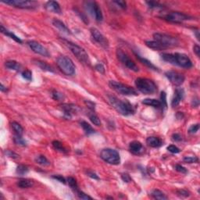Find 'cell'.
I'll return each instance as SVG.
<instances>
[{
    "instance_id": "obj_5",
    "label": "cell",
    "mask_w": 200,
    "mask_h": 200,
    "mask_svg": "<svg viewBox=\"0 0 200 200\" xmlns=\"http://www.w3.org/2000/svg\"><path fill=\"white\" fill-rule=\"evenodd\" d=\"M154 41H157L160 44L162 45L165 49L170 47H174L179 45V40L176 37L167 35L163 33H155L153 34Z\"/></svg>"
},
{
    "instance_id": "obj_47",
    "label": "cell",
    "mask_w": 200,
    "mask_h": 200,
    "mask_svg": "<svg viewBox=\"0 0 200 200\" xmlns=\"http://www.w3.org/2000/svg\"><path fill=\"white\" fill-rule=\"evenodd\" d=\"M95 70H97L98 73L102 74H104L106 71V69L104 67V66L102 65V64H98L95 66Z\"/></svg>"
},
{
    "instance_id": "obj_17",
    "label": "cell",
    "mask_w": 200,
    "mask_h": 200,
    "mask_svg": "<svg viewBox=\"0 0 200 200\" xmlns=\"http://www.w3.org/2000/svg\"><path fill=\"white\" fill-rule=\"evenodd\" d=\"M61 109L64 111V117L67 118H71L72 115L74 113H78V107L77 106L74 105V104H62L61 105Z\"/></svg>"
},
{
    "instance_id": "obj_28",
    "label": "cell",
    "mask_w": 200,
    "mask_h": 200,
    "mask_svg": "<svg viewBox=\"0 0 200 200\" xmlns=\"http://www.w3.org/2000/svg\"><path fill=\"white\" fill-rule=\"evenodd\" d=\"M80 125L82 127L83 130H84V133L86 134V135H92V134L95 133V131L94 130L93 127L90 125L88 122L84 121H80Z\"/></svg>"
},
{
    "instance_id": "obj_51",
    "label": "cell",
    "mask_w": 200,
    "mask_h": 200,
    "mask_svg": "<svg viewBox=\"0 0 200 200\" xmlns=\"http://www.w3.org/2000/svg\"><path fill=\"white\" fill-rule=\"evenodd\" d=\"M175 169H176L177 171L180 172V173L181 174H187V169L184 168V167H182L181 165H180V164H177L176 166H175Z\"/></svg>"
},
{
    "instance_id": "obj_55",
    "label": "cell",
    "mask_w": 200,
    "mask_h": 200,
    "mask_svg": "<svg viewBox=\"0 0 200 200\" xmlns=\"http://www.w3.org/2000/svg\"><path fill=\"white\" fill-rule=\"evenodd\" d=\"M52 178H53V179L57 180L58 181L63 183V184H66V179L64 178V177L61 176V175H53Z\"/></svg>"
},
{
    "instance_id": "obj_21",
    "label": "cell",
    "mask_w": 200,
    "mask_h": 200,
    "mask_svg": "<svg viewBox=\"0 0 200 200\" xmlns=\"http://www.w3.org/2000/svg\"><path fill=\"white\" fill-rule=\"evenodd\" d=\"M146 143L149 146L153 148H159L160 146H162L163 141L158 137L155 136H150L149 138H147L146 139Z\"/></svg>"
},
{
    "instance_id": "obj_25",
    "label": "cell",
    "mask_w": 200,
    "mask_h": 200,
    "mask_svg": "<svg viewBox=\"0 0 200 200\" xmlns=\"http://www.w3.org/2000/svg\"><path fill=\"white\" fill-rule=\"evenodd\" d=\"M135 53V56L137 57V59H138V60H139L140 62L141 63V64H143L144 65H145L147 67H149V68L152 69V70H156V71H159V69H158L157 67H156V66L154 65V64H152V62H150L149 60H148L145 59V58L141 57V56H139L138 54H137L136 53Z\"/></svg>"
},
{
    "instance_id": "obj_11",
    "label": "cell",
    "mask_w": 200,
    "mask_h": 200,
    "mask_svg": "<svg viewBox=\"0 0 200 200\" xmlns=\"http://www.w3.org/2000/svg\"><path fill=\"white\" fill-rule=\"evenodd\" d=\"M192 18V17H191L188 15L184 13H181V12H170L163 17V19L166 20L169 22L175 23V24H181L183 21H188Z\"/></svg>"
},
{
    "instance_id": "obj_13",
    "label": "cell",
    "mask_w": 200,
    "mask_h": 200,
    "mask_svg": "<svg viewBox=\"0 0 200 200\" xmlns=\"http://www.w3.org/2000/svg\"><path fill=\"white\" fill-rule=\"evenodd\" d=\"M90 33L92 38H93L98 44H99V45H101L105 49H108L109 45H110L108 39H107L98 29L95 28V27H92V28L90 29Z\"/></svg>"
},
{
    "instance_id": "obj_18",
    "label": "cell",
    "mask_w": 200,
    "mask_h": 200,
    "mask_svg": "<svg viewBox=\"0 0 200 200\" xmlns=\"http://www.w3.org/2000/svg\"><path fill=\"white\" fill-rule=\"evenodd\" d=\"M184 95V92L183 88H176L174 92V95L173 98L171 101V106L172 107H176L180 104L181 102V100L183 99Z\"/></svg>"
},
{
    "instance_id": "obj_58",
    "label": "cell",
    "mask_w": 200,
    "mask_h": 200,
    "mask_svg": "<svg viewBox=\"0 0 200 200\" xmlns=\"http://www.w3.org/2000/svg\"><path fill=\"white\" fill-rule=\"evenodd\" d=\"M193 51L194 53H195V55H196L198 57H199L200 56V47L198 45H195L193 47Z\"/></svg>"
},
{
    "instance_id": "obj_24",
    "label": "cell",
    "mask_w": 200,
    "mask_h": 200,
    "mask_svg": "<svg viewBox=\"0 0 200 200\" xmlns=\"http://www.w3.org/2000/svg\"><path fill=\"white\" fill-rule=\"evenodd\" d=\"M0 29H1V32H2V34H4V35H7V36L10 37V38L13 39L15 41H17V42L20 43V44H22V43H23V41L21 39V38H19V37L17 36V35H15V34H13V32L7 30V28H5V27H3V25H1V27H0Z\"/></svg>"
},
{
    "instance_id": "obj_10",
    "label": "cell",
    "mask_w": 200,
    "mask_h": 200,
    "mask_svg": "<svg viewBox=\"0 0 200 200\" xmlns=\"http://www.w3.org/2000/svg\"><path fill=\"white\" fill-rule=\"evenodd\" d=\"M117 59L119 60L125 67H127L129 70H133V71L135 72H138V70H139L138 67L136 65V64L129 57L127 53L123 51L122 49H118L117 50Z\"/></svg>"
},
{
    "instance_id": "obj_23",
    "label": "cell",
    "mask_w": 200,
    "mask_h": 200,
    "mask_svg": "<svg viewBox=\"0 0 200 200\" xmlns=\"http://www.w3.org/2000/svg\"><path fill=\"white\" fill-rule=\"evenodd\" d=\"M142 104L146 106H150V107H153L154 108L160 109L162 108L163 106L161 104V102L160 100L155 99V98H145V99L142 100Z\"/></svg>"
},
{
    "instance_id": "obj_61",
    "label": "cell",
    "mask_w": 200,
    "mask_h": 200,
    "mask_svg": "<svg viewBox=\"0 0 200 200\" xmlns=\"http://www.w3.org/2000/svg\"><path fill=\"white\" fill-rule=\"evenodd\" d=\"M194 33H195V35H196L197 39L199 40V35H198V29H197L196 31H194Z\"/></svg>"
},
{
    "instance_id": "obj_1",
    "label": "cell",
    "mask_w": 200,
    "mask_h": 200,
    "mask_svg": "<svg viewBox=\"0 0 200 200\" xmlns=\"http://www.w3.org/2000/svg\"><path fill=\"white\" fill-rule=\"evenodd\" d=\"M108 99L112 107L123 116H130L135 113V109L131 104L127 101H124L117 98L116 96L109 95Z\"/></svg>"
},
{
    "instance_id": "obj_12",
    "label": "cell",
    "mask_w": 200,
    "mask_h": 200,
    "mask_svg": "<svg viewBox=\"0 0 200 200\" xmlns=\"http://www.w3.org/2000/svg\"><path fill=\"white\" fill-rule=\"evenodd\" d=\"M174 65H178L182 68L189 69L192 67V62L190 58L184 53H174Z\"/></svg>"
},
{
    "instance_id": "obj_38",
    "label": "cell",
    "mask_w": 200,
    "mask_h": 200,
    "mask_svg": "<svg viewBox=\"0 0 200 200\" xmlns=\"http://www.w3.org/2000/svg\"><path fill=\"white\" fill-rule=\"evenodd\" d=\"M13 141L16 143L17 145L21 146H26L27 145V141L22 138V136L21 135H15L14 138H13Z\"/></svg>"
},
{
    "instance_id": "obj_42",
    "label": "cell",
    "mask_w": 200,
    "mask_h": 200,
    "mask_svg": "<svg viewBox=\"0 0 200 200\" xmlns=\"http://www.w3.org/2000/svg\"><path fill=\"white\" fill-rule=\"evenodd\" d=\"M75 193H76V195H78V197L80 198V199H83V200L92 199V197H91L90 195H87V194H85L84 192H81L80 189L77 191V192H75Z\"/></svg>"
},
{
    "instance_id": "obj_32",
    "label": "cell",
    "mask_w": 200,
    "mask_h": 200,
    "mask_svg": "<svg viewBox=\"0 0 200 200\" xmlns=\"http://www.w3.org/2000/svg\"><path fill=\"white\" fill-rule=\"evenodd\" d=\"M35 162L41 166H49L50 165V162L48 160L47 158L43 155H39V156H36L35 158Z\"/></svg>"
},
{
    "instance_id": "obj_16",
    "label": "cell",
    "mask_w": 200,
    "mask_h": 200,
    "mask_svg": "<svg viewBox=\"0 0 200 200\" xmlns=\"http://www.w3.org/2000/svg\"><path fill=\"white\" fill-rule=\"evenodd\" d=\"M129 150L132 154L136 155V156H141V155L144 154L145 152V149L143 145L138 141H131L129 145Z\"/></svg>"
},
{
    "instance_id": "obj_20",
    "label": "cell",
    "mask_w": 200,
    "mask_h": 200,
    "mask_svg": "<svg viewBox=\"0 0 200 200\" xmlns=\"http://www.w3.org/2000/svg\"><path fill=\"white\" fill-rule=\"evenodd\" d=\"M53 25L55 27L58 29V30L60 31L61 32L64 34H67V35H71V31H70V29L67 27L65 24H64L63 21H60L58 19H53Z\"/></svg>"
},
{
    "instance_id": "obj_22",
    "label": "cell",
    "mask_w": 200,
    "mask_h": 200,
    "mask_svg": "<svg viewBox=\"0 0 200 200\" xmlns=\"http://www.w3.org/2000/svg\"><path fill=\"white\" fill-rule=\"evenodd\" d=\"M34 63H35V65L38 66L41 70H44V71L50 72V73H54V69L53 68V67L48 64L46 62H44V61L39 60H34Z\"/></svg>"
},
{
    "instance_id": "obj_46",
    "label": "cell",
    "mask_w": 200,
    "mask_h": 200,
    "mask_svg": "<svg viewBox=\"0 0 200 200\" xmlns=\"http://www.w3.org/2000/svg\"><path fill=\"white\" fill-rule=\"evenodd\" d=\"M167 150H168L169 152H170L171 153H174V154L179 153L180 151H181L179 149V148H178L176 145H169L168 147H167Z\"/></svg>"
},
{
    "instance_id": "obj_19",
    "label": "cell",
    "mask_w": 200,
    "mask_h": 200,
    "mask_svg": "<svg viewBox=\"0 0 200 200\" xmlns=\"http://www.w3.org/2000/svg\"><path fill=\"white\" fill-rule=\"evenodd\" d=\"M45 8L49 12H52V13H56V14H60L61 12H62L60 6L56 1H49V2H47L45 5Z\"/></svg>"
},
{
    "instance_id": "obj_40",
    "label": "cell",
    "mask_w": 200,
    "mask_h": 200,
    "mask_svg": "<svg viewBox=\"0 0 200 200\" xmlns=\"http://www.w3.org/2000/svg\"><path fill=\"white\" fill-rule=\"evenodd\" d=\"M52 98H53L54 100H57V101H60V100L64 99V96L61 92H59L58 91L56 90H53L52 91Z\"/></svg>"
},
{
    "instance_id": "obj_44",
    "label": "cell",
    "mask_w": 200,
    "mask_h": 200,
    "mask_svg": "<svg viewBox=\"0 0 200 200\" xmlns=\"http://www.w3.org/2000/svg\"><path fill=\"white\" fill-rule=\"evenodd\" d=\"M21 75H22L23 78H24L25 80L28 81H31L32 80V73L31 70H25L21 73Z\"/></svg>"
},
{
    "instance_id": "obj_37",
    "label": "cell",
    "mask_w": 200,
    "mask_h": 200,
    "mask_svg": "<svg viewBox=\"0 0 200 200\" xmlns=\"http://www.w3.org/2000/svg\"><path fill=\"white\" fill-rule=\"evenodd\" d=\"M16 172L18 175L23 176V175H25L28 173L29 169L28 167L25 165H19L17 167Z\"/></svg>"
},
{
    "instance_id": "obj_48",
    "label": "cell",
    "mask_w": 200,
    "mask_h": 200,
    "mask_svg": "<svg viewBox=\"0 0 200 200\" xmlns=\"http://www.w3.org/2000/svg\"><path fill=\"white\" fill-rule=\"evenodd\" d=\"M160 98H161L160 102H161V104H162L163 107H167V95H166V92H161Z\"/></svg>"
},
{
    "instance_id": "obj_35",
    "label": "cell",
    "mask_w": 200,
    "mask_h": 200,
    "mask_svg": "<svg viewBox=\"0 0 200 200\" xmlns=\"http://www.w3.org/2000/svg\"><path fill=\"white\" fill-rule=\"evenodd\" d=\"M161 58L169 64H174V56L172 53H162Z\"/></svg>"
},
{
    "instance_id": "obj_34",
    "label": "cell",
    "mask_w": 200,
    "mask_h": 200,
    "mask_svg": "<svg viewBox=\"0 0 200 200\" xmlns=\"http://www.w3.org/2000/svg\"><path fill=\"white\" fill-rule=\"evenodd\" d=\"M67 182H68V184L70 187V188L74 192H77L78 190H79L78 182H77L76 179L74 178L73 177H69V178H67Z\"/></svg>"
},
{
    "instance_id": "obj_8",
    "label": "cell",
    "mask_w": 200,
    "mask_h": 200,
    "mask_svg": "<svg viewBox=\"0 0 200 200\" xmlns=\"http://www.w3.org/2000/svg\"><path fill=\"white\" fill-rule=\"evenodd\" d=\"M84 9L88 13L93 17L95 20L98 22H101L103 20V15H102V10L100 9L99 6L96 2L93 1H87L84 2Z\"/></svg>"
},
{
    "instance_id": "obj_14",
    "label": "cell",
    "mask_w": 200,
    "mask_h": 200,
    "mask_svg": "<svg viewBox=\"0 0 200 200\" xmlns=\"http://www.w3.org/2000/svg\"><path fill=\"white\" fill-rule=\"evenodd\" d=\"M165 76L170 81V83L175 86H181L184 83V79H185V78H184V76L182 74L175 71V70L167 71L165 73Z\"/></svg>"
},
{
    "instance_id": "obj_49",
    "label": "cell",
    "mask_w": 200,
    "mask_h": 200,
    "mask_svg": "<svg viewBox=\"0 0 200 200\" xmlns=\"http://www.w3.org/2000/svg\"><path fill=\"white\" fill-rule=\"evenodd\" d=\"M5 154L7 155L8 157L13 158V159H17V158H19V155L17 154V153H14V152L10 151V150H6Z\"/></svg>"
},
{
    "instance_id": "obj_30",
    "label": "cell",
    "mask_w": 200,
    "mask_h": 200,
    "mask_svg": "<svg viewBox=\"0 0 200 200\" xmlns=\"http://www.w3.org/2000/svg\"><path fill=\"white\" fill-rule=\"evenodd\" d=\"M145 45L149 48L154 49V50H163V49H165V48L162 45H160L159 42H157L156 41H146Z\"/></svg>"
},
{
    "instance_id": "obj_50",
    "label": "cell",
    "mask_w": 200,
    "mask_h": 200,
    "mask_svg": "<svg viewBox=\"0 0 200 200\" xmlns=\"http://www.w3.org/2000/svg\"><path fill=\"white\" fill-rule=\"evenodd\" d=\"M198 129H199V124H192V125L190 127H189L188 132L190 134H195V133H196L197 131H198Z\"/></svg>"
},
{
    "instance_id": "obj_54",
    "label": "cell",
    "mask_w": 200,
    "mask_h": 200,
    "mask_svg": "<svg viewBox=\"0 0 200 200\" xmlns=\"http://www.w3.org/2000/svg\"><path fill=\"white\" fill-rule=\"evenodd\" d=\"M113 2L116 3L117 6H119L123 10H125L127 8V3H126L125 1H113Z\"/></svg>"
},
{
    "instance_id": "obj_60",
    "label": "cell",
    "mask_w": 200,
    "mask_h": 200,
    "mask_svg": "<svg viewBox=\"0 0 200 200\" xmlns=\"http://www.w3.org/2000/svg\"><path fill=\"white\" fill-rule=\"evenodd\" d=\"M0 90L2 91V92H7V88L5 87V86L3 85V84H1V85H0Z\"/></svg>"
},
{
    "instance_id": "obj_59",
    "label": "cell",
    "mask_w": 200,
    "mask_h": 200,
    "mask_svg": "<svg viewBox=\"0 0 200 200\" xmlns=\"http://www.w3.org/2000/svg\"><path fill=\"white\" fill-rule=\"evenodd\" d=\"M172 139L175 141H181L182 140V138H181V136L179 134H174L172 135Z\"/></svg>"
},
{
    "instance_id": "obj_6",
    "label": "cell",
    "mask_w": 200,
    "mask_h": 200,
    "mask_svg": "<svg viewBox=\"0 0 200 200\" xmlns=\"http://www.w3.org/2000/svg\"><path fill=\"white\" fill-rule=\"evenodd\" d=\"M100 157L105 162L112 165H118L121 164V156L117 150L110 148L102 149L100 153Z\"/></svg>"
},
{
    "instance_id": "obj_52",
    "label": "cell",
    "mask_w": 200,
    "mask_h": 200,
    "mask_svg": "<svg viewBox=\"0 0 200 200\" xmlns=\"http://www.w3.org/2000/svg\"><path fill=\"white\" fill-rule=\"evenodd\" d=\"M86 174H87L88 176L90 177V178H92V179L99 180V178H98V175H97L95 172L92 171V170H87V171H86Z\"/></svg>"
},
{
    "instance_id": "obj_2",
    "label": "cell",
    "mask_w": 200,
    "mask_h": 200,
    "mask_svg": "<svg viewBox=\"0 0 200 200\" xmlns=\"http://www.w3.org/2000/svg\"><path fill=\"white\" fill-rule=\"evenodd\" d=\"M136 88L144 95H153L157 92V86L153 81L148 78H138L135 80Z\"/></svg>"
},
{
    "instance_id": "obj_39",
    "label": "cell",
    "mask_w": 200,
    "mask_h": 200,
    "mask_svg": "<svg viewBox=\"0 0 200 200\" xmlns=\"http://www.w3.org/2000/svg\"><path fill=\"white\" fill-rule=\"evenodd\" d=\"M74 10L75 13H76L77 14H78V16H79V17L81 18V20H82V21L84 23V24H88V23H89L88 20V17H86V15L84 14V13H82V12L80 11V10H78V8H74Z\"/></svg>"
},
{
    "instance_id": "obj_53",
    "label": "cell",
    "mask_w": 200,
    "mask_h": 200,
    "mask_svg": "<svg viewBox=\"0 0 200 200\" xmlns=\"http://www.w3.org/2000/svg\"><path fill=\"white\" fill-rule=\"evenodd\" d=\"M121 178H122L123 181L126 183H129L132 181L131 178L128 174H121Z\"/></svg>"
},
{
    "instance_id": "obj_41",
    "label": "cell",
    "mask_w": 200,
    "mask_h": 200,
    "mask_svg": "<svg viewBox=\"0 0 200 200\" xmlns=\"http://www.w3.org/2000/svg\"><path fill=\"white\" fill-rule=\"evenodd\" d=\"M146 4L150 9H164V6L160 4L159 2L154 1H149L146 2Z\"/></svg>"
},
{
    "instance_id": "obj_31",
    "label": "cell",
    "mask_w": 200,
    "mask_h": 200,
    "mask_svg": "<svg viewBox=\"0 0 200 200\" xmlns=\"http://www.w3.org/2000/svg\"><path fill=\"white\" fill-rule=\"evenodd\" d=\"M11 127L13 128V130L14 131L15 134L17 135H21L22 136L23 134H24V128L22 127V126L17 122H12L11 124Z\"/></svg>"
},
{
    "instance_id": "obj_7",
    "label": "cell",
    "mask_w": 200,
    "mask_h": 200,
    "mask_svg": "<svg viewBox=\"0 0 200 200\" xmlns=\"http://www.w3.org/2000/svg\"><path fill=\"white\" fill-rule=\"evenodd\" d=\"M109 85L112 89L117 92V93L121 94L123 95H138V92L135 90L134 88L131 87V86L124 84L123 83L118 82V81H110L109 82Z\"/></svg>"
},
{
    "instance_id": "obj_33",
    "label": "cell",
    "mask_w": 200,
    "mask_h": 200,
    "mask_svg": "<svg viewBox=\"0 0 200 200\" xmlns=\"http://www.w3.org/2000/svg\"><path fill=\"white\" fill-rule=\"evenodd\" d=\"M52 145H53V148H54L56 150H57L58 152H60V153H66L67 152L66 148L63 145V144L60 142V141L55 140V141H53Z\"/></svg>"
},
{
    "instance_id": "obj_36",
    "label": "cell",
    "mask_w": 200,
    "mask_h": 200,
    "mask_svg": "<svg viewBox=\"0 0 200 200\" xmlns=\"http://www.w3.org/2000/svg\"><path fill=\"white\" fill-rule=\"evenodd\" d=\"M88 117L90 119V121H92V124H94L96 126H101V121H100L99 117L95 113L92 112V113H89Z\"/></svg>"
},
{
    "instance_id": "obj_56",
    "label": "cell",
    "mask_w": 200,
    "mask_h": 200,
    "mask_svg": "<svg viewBox=\"0 0 200 200\" xmlns=\"http://www.w3.org/2000/svg\"><path fill=\"white\" fill-rule=\"evenodd\" d=\"M85 104L88 106V107L89 109H90L91 110H95V103H94L93 102H92V101H89V100H88V101H85Z\"/></svg>"
},
{
    "instance_id": "obj_43",
    "label": "cell",
    "mask_w": 200,
    "mask_h": 200,
    "mask_svg": "<svg viewBox=\"0 0 200 200\" xmlns=\"http://www.w3.org/2000/svg\"><path fill=\"white\" fill-rule=\"evenodd\" d=\"M183 161L186 164H194V163H198V159L196 156H184L183 158Z\"/></svg>"
},
{
    "instance_id": "obj_3",
    "label": "cell",
    "mask_w": 200,
    "mask_h": 200,
    "mask_svg": "<svg viewBox=\"0 0 200 200\" xmlns=\"http://www.w3.org/2000/svg\"><path fill=\"white\" fill-rule=\"evenodd\" d=\"M64 41L66 45L69 48L70 52L76 56V58L80 62L84 64H86V65L90 66L91 61L90 59H89V56L83 48L78 45L77 44L71 42V41H67V40H64Z\"/></svg>"
},
{
    "instance_id": "obj_29",
    "label": "cell",
    "mask_w": 200,
    "mask_h": 200,
    "mask_svg": "<svg viewBox=\"0 0 200 200\" xmlns=\"http://www.w3.org/2000/svg\"><path fill=\"white\" fill-rule=\"evenodd\" d=\"M151 197H153L155 199H160V200H165L167 199V196L163 192H161L160 190L158 189H154L150 193Z\"/></svg>"
},
{
    "instance_id": "obj_45",
    "label": "cell",
    "mask_w": 200,
    "mask_h": 200,
    "mask_svg": "<svg viewBox=\"0 0 200 200\" xmlns=\"http://www.w3.org/2000/svg\"><path fill=\"white\" fill-rule=\"evenodd\" d=\"M177 195L181 198H187L190 195V193L185 189H179V190H177Z\"/></svg>"
},
{
    "instance_id": "obj_4",
    "label": "cell",
    "mask_w": 200,
    "mask_h": 200,
    "mask_svg": "<svg viewBox=\"0 0 200 200\" xmlns=\"http://www.w3.org/2000/svg\"><path fill=\"white\" fill-rule=\"evenodd\" d=\"M56 64L60 70L67 76H73L75 74V67L74 64L71 59L66 56H60L56 60Z\"/></svg>"
},
{
    "instance_id": "obj_26",
    "label": "cell",
    "mask_w": 200,
    "mask_h": 200,
    "mask_svg": "<svg viewBox=\"0 0 200 200\" xmlns=\"http://www.w3.org/2000/svg\"><path fill=\"white\" fill-rule=\"evenodd\" d=\"M5 67L10 70L19 71L21 68V65L15 60H8L5 63Z\"/></svg>"
},
{
    "instance_id": "obj_57",
    "label": "cell",
    "mask_w": 200,
    "mask_h": 200,
    "mask_svg": "<svg viewBox=\"0 0 200 200\" xmlns=\"http://www.w3.org/2000/svg\"><path fill=\"white\" fill-rule=\"evenodd\" d=\"M199 105V100H198V97H195L192 101V107H198Z\"/></svg>"
},
{
    "instance_id": "obj_15",
    "label": "cell",
    "mask_w": 200,
    "mask_h": 200,
    "mask_svg": "<svg viewBox=\"0 0 200 200\" xmlns=\"http://www.w3.org/2000/svg\"><path fill=\"white\" fill-rule=\"evenodd\" d=\"M27 45L30 47L34 53H37V54L41 55L45 57H49L50 56V53H49L48 49L45 48L42 45L40 44L39 42L36 41H27Z\"/></svg>"
},
{
    "instance_id": "obj_9",
    "label": "cell",
    "mask_w": 200,
    "mask_h": 200,
    "mask_svg": "<svg viewBox=\"0 0 200 200\" xmlns=\"http://www.w3.org/2000/svg\"><path fill=\"white\" fill-rule=\"evenodd\" d=\"M2 2L17 8L27 9V10L35 9L38 6V3L36 1H29V0H7V1H2Z\"/></svg>"
},
{
    "instance_id": "obj_27",
    "label": "cell",
    "mask_w": 200,
    "mask_h": 200,
    "mask_svg": "<svg viewBox=\"0 0 200 200\" xmlns=\"http://www.w3.org/2000/svg\"><path fill=\"white\" fill-rule=\"evenodd\" d=\"M17 184L21 188H28L32 187L34 185V181L31 179L24 178V179L19 180Z\"/></svg>"
}]
</instances>
